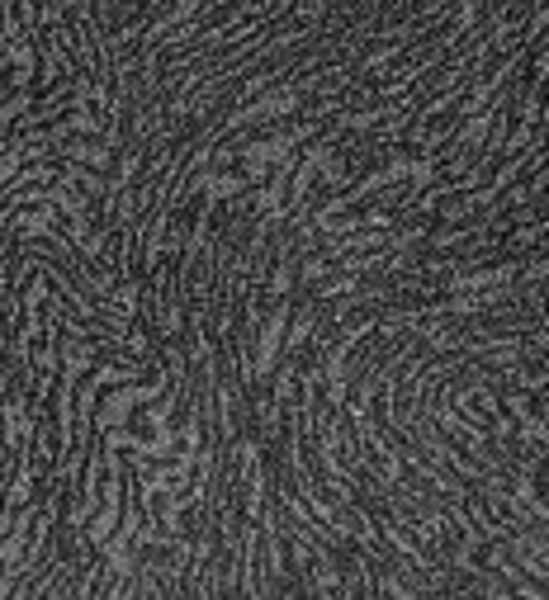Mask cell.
I'll return each mask as SVG.
<instances>
[{
  "label": "cell",
  "instance_id": "1",
  "mask_svg": "<svg viewBox=\"0 0 549 600\" xmlns=\"http://www.w3.org/2000/svg\"><path fill=\"white\" fill-rule=\"evenodd\" d=\"M62 223V213L48 203V195H43L39 203H20V209H6V227L20 232V236H53Z\"/></svg>",
  "mask_w": 549,
  "mask_h": 600
}]
</instances>
